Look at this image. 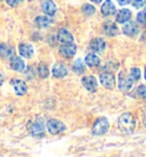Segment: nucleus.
Instances as JSON below:
<instances>
[{
  "instance_id": "obj_1",
  "label": "nucleus",
  "mask_w": 146,
  "mask_h": 157,
  "mask_svg": "<svg viewBox=\"0 0 146 157\" xmlns=\"http://www.w3.org/2000/svg\"><path fill=\"white\" fill-rule=\"evenodd\" d=\"M118 125H119V128L121 130L122 133L130 134V133H133L135 127H136V121H135V117L131 113H126L119 117Z\"/></svg>"
},
{
  "instance_id": "obj_2",
  "label": "nucleus",
  "mask_w": 146,
  "mask_h": 157,
  "mask_svg": "<svg viewBox=\"0 0 146 157\" xmlns=\"http://www.w3.org/2000/svg\"><path fill=\"white\" fill-rule=\"evenodd\" d=\"M108 128H110L108 121L105 117H100L95 122L94 126H93V134L103 135L108 131Z\"/></svg>"
},
{
  "instance_id": "obj_3",
  "label": "nucleus",
  "mask_w": 146,
  "mask_h": 157,
  "mask_svg": "<svg viewBox=\"0 0 146 157\" xmlns=\"http://www.w3.org/2000/svg\"><path fill=\"white\" fill-rule=\"evenodd\" d=\"M135 79L133 78L131 75H126L125 72H120L119 76V88L121 91H129L133 87Z\"/></svg>"
},
{
  "instance_id": "obj_4",
  "label": "nucleus",
  "mask_w": 146,
  "mask_h": 157,
  "mask_svg": "<svg viewBox=\"0 0 146 157\" xmlns=\"http://www.w3.org/2000/svg\"><path fill=\"white\" fill-rule=\"evenodd\" d=\"M47 128L49 133L52 134H58L65 131V125L57 119H49L47 122Z\"/></svg>"
},
{
  "instance_id": "obj_5",
  "label": "nucleus",
  "mask_w": 146,
  "mask_h": 157,
  "mask_svg": "<svg viewBox=\"0 0 146 157\" xmlns=\"http://www.w3.org/2000/svg\"><path fill=\"white\" fill-rule=\"evenodd\" d=\"M99 80L103 86H105L108 90H112L115 86V77L114 75L111 74V72H103L99 76Z\"/></svg>"
},
{
  "instance_id": "obj_6",
  "label": "nucleus",
  "mask_w": 146,
  "mask_h": 157,
  "mask_svg": "<svg viewBox=\"0 0 146 157\" xmlns=\"http://www.w3.org/2000/svg\"><path fill=\"white\" fill-rule=\"evenodd\" d=\"M10 84L14 88V92L16 93V95H24L27 92V85H26L25 82H23L21 79H12L10 80Z\"/></svg>"
},
{
  "instance_id": "obj_7",
  "label": "nucleus",
  "mask_w": 146,
  "mask_h": 157,
  "mask_svg": "<svg viewBox=\"0 0 146 157\" xmlns=\"http://www.w3.org/2000/svg\"><path fill=\"white\" fill-rule=\"evenodd\" d=\"M60 55H63L64 57H72L75 55V53H77V45L75 44H65L63 46H60Z\"/></svg>"
},
{
  "instance_id": "obj_8",
  "label": "nucleus",
  "mask_w": 146,
  "mask_h": 157,
  "mask_svg": "<svg viewBox=\"0 0 146 157\" xmlns=\"http://www.w3.org/2000/svg\"><path fill=\"white\" fill-rule=\"evenodd\" d=\"M81 83L83 85V87L89 92H94L97 88V80H96L94 76H86V77H83L81 79Z\"/></svg>"
},
{
  "instance_id": "obj_9",
  "label": "nucleus",
  "mask_w": 146,
  "mask_h": 157,
  "mask_svg": "<svg viewBox=\"0 0 146 157\" xmlns=\"http://www.w3.org/2000/svg\"><path fill=\"white\" fill-rule=\"evenodd\" d=\"M57 40L64 45L71 44V43H73V36L66 29H60L57 32Z\"/></svg>"
},
{
  "instance_id": "obj_10",
  "label": "nucleus",
  "mask_w": 146,
  "mask_h": 157,
  "mask_svg": "<svg viewBox=\"0 0 146 157\" xmlns=\"http://www.w3.org/2000/svg\"><path fill=\"white\" fill-rule=\"evenodd\" d=\"M122 31H123L125 35L129 36V37H135L139 32V28L135 22H129L128 21L127 23H125Z\"/></svg>"
},
{
  "instance_id": "obj_11",
  "label": "nucleus",
  "mask_w": 146,
  "mask_h": 157,
  "mask_svg": "<svg viewBox=\"0 0 146 157\" xmlns=\"http://www.w3.org/2000/svg\"><path fill=\"white\" fill-rule=\"evenodd\" d=\"M90 48L95 53H103L106 48V43L102 38H96L90 41Z\"/></svg>"
},
{
  "instance_id": "obj_12",
  "label": "nucleus",
  "mask_w": 146,
  "mask_h": 157,
  "mask_svg": "<svg viewBox=\"0 0 146 157\" xmlns=\"http://www.w3.org/2000/svg\"><path fill=\"white\" fill-rule=\"evenodd\" d=\"M100 12H102L104 16H112V15L115 14L116 8L111 0H105V2L100 7Z\"/></svg>"
},
{
  "instance_id": "obj_13",
  "label": "nucleus",
  "mask_w": 146,
  "mask_h": 157,
  "mask_svg": "<svg viewBox=\"0 0 146 157\" xmlns=\"http://www.w3.org/2000/svg\"><path fill=\"white\" fill-rule=\"evenodd\" d=\"M131 18V12L127 8H122L120 9L115 15V20L118 23H121V24H125L128 21H130Z\"/></svg>"
},
{
  "instance_id": "obj_14",
  "label": "nucleus",
  "mask_w": 146,
  "mask_h": 157,
  "mask_svg": "<svg viewBox=\"0 0 146 157\" xmlns=\"http://www.w3.org/2000/svg\"><path fill=\"white\" fill-rule=\"evenodd\" d=\"M30 128V132L32 135H41L45 131V125L42 123V119H37L35 122L32 123V125L29 126Z\"/></svg>"
},
{
  "instance_id": "obj_15",
  "label": "nucleus",
  "mask_w": 146,
  "mask_h": 157,
  "mask_svg": "<svg viewBox=\"0 0 146 157\" xmlns=\"http://www.w3.org/2000/svg\"><path fill=\"white\" fill-rule=\"evenodd\" d=\"M18 52L21 54V56L25 57V59H30L33 55V47L29 44L22 43L18 45Z\"/></svg>"
},
{
  "instance_id": "obj_16",
  "label": "nucleus",
  "mask_w": 146,
  "mask_h": 157,
  "mask_svg": "<svg viewBox=\"0 0 146 157\" xmlns=\"http://www.w3.org/2000/svg\"><path fill=\"white\" fill-rule=\"evenodd\" d=\"M52 74L55 78H63L68 75V69L62 63H56L55 66L53 67Z\"/></svg>"
},
{
  "instance_id": "obj_17",
  "label": "nucleus",
  "mask_w": 146,
  "mask_h": 157,
  "mask_svg": "<svg viewBox=\"0 0 146 157\" xmlns=\"http://www.w3.org/2000/svg\"><path fill=\"white\" fill-rule=\"evenodd\" d=\"M41 7H42V10L47 14L48 16H53L57 10V7H56L55 2L53 0H45Z\"/></svg>"
},
{
  "instance_id": "obj_18",
  "label": "nucleus",
  "mask_w": 146,
  "mask_h": 157,
  "mask_svg": "<svg viewBox=\"0 0 146 157\" xmlns=\"http://www.w3.org/2000/svg\"><path fill=\"white\" fill-rule=\"evenodd\" d=\"M104 31H105V33L110 37H114V36H118L119 35V29H118V26L114 22H111V21H108V22L104 23Z\"/></svg>"
},
{
  "instance_id": "obj_19",
  "label": "nucleus",
  "mask_w": 146,
  "mask_h": 157,
  "mask_svg": "<svg viewBox=\"0 0 146 157\" xmlns=\"http://www.w3.org/2000/svg\"><path fill=\"white\" fill-rule=\"evenodd\" d=\"M10 68L14 71H17V72H23L25 69V63L22 60L21 57H12V61H10Z\"/></svg>"
},
{
  "instance_id": "obj_20",
  "label": "nucleus",
  "mask_w": 146,
  "mask_h": 157,
  "mask_svg": "<svg viewBox=\"0 0 146 157\" xmlns=\"http://www.w3.org/2000/svg\"><path fill=\"white\" fill-rule=\"evenodd\" d=\"M14 53H15L14 47L7 44H0V55H1V57L12 59V57H14Z\"/></svg>"
},
{
  "instance_id": "obj_21",
  "label": "nucleus",
  "mask_w": 146,
  "mask_h": 157,
  "mask_svg": "<svg viewBox=\"0 0 146 157\" xmlns=\"http://www.w3.org/2000/svg\"><path fill=\"white\" fill-rule=\"evenodd\" d=\"M85 63H86L88 67L94 68V67L99 66L100 60H99V57L97 56L96 54H88V55L85 57Z\"/></svg>"
},
{
  "instance_id": "obj_22",
  "label": "nucleus",
  "mask_w": 146,
  "mask_h": 157,
  "mask_svg": "<svg viewBox=\"0 0 146 157\" xmlns=\"http://www.w3.org/2000/svg\"><path fill=\"white\" fill-rule=\"evenodd\" d=\"M35 25L39 28H48L52 23V20L48 16H38L35 18Z\"/></svg>"
},
{
  "instance_id": "obj_23",
  "label": "nucleus",
  "mask_w": 146,
  "mask_h": 157,
  "mask_svg": "<svg viewBox=\"0 0 146 157\" xmlns=\"http://www.w3.org/2000/svg\"><path fill=\"white\" fill-rule=\"evenodd\" d=\"M73 71L78 75L83 74V71H85V66H83V62H82L80 59H78L77 61L73 63Z\"/></svg>"
},
{
  "instance_id": "obj_24",
  "label": "nucleus",
  "mask_w": 146,
  "mask_h": 157,
  "mask_svg": "<svg viewBox=\"0 0 146 157\" xmlns=\"http://www.w3.org/2000/svg\"><path fill=\"white\" fill-rule=\"evenodd\" d=\"M38 74L41 78H47L48 75H49V69H48V67L46 66V64L41 63V64L38 67Z\"/></svg>"
},
{
  "instance_id": "obj_25",
  "label": "nucleus",
  "mask_w": 146,
  "mask_h": 157,
  "mask_svg": "<svg viewBox=\"0 0 146 157\" xmlns=\"http://www.w3.org/2000/svg\"><path fill=\"white\" fill-rule=\"evenodd\" d=\"M95 7L93 5H83V7H82V13L85 14L86 16H91L93 14L95 13Z\"/></svg>"
},
{
  "instance_id": "obj_26",
  "label": "nucleus",
  "mask_w": 146,
  "mask_h": 157,
  "mask_svg": "<svg viewBox=\"0 0 146 157\" xmlns=\"http://www.w3.org/2000/svg\"><path fill=\"white\" fill-rule=\"evenodd\" d=\"M137 94L143 99H146V85H141L137 87Z\"/></svg>"
},
{
  "instance_id": "obj_27",
  "label": "nucleus",
  "mask_w": 146,
  "mask_h": 157,
  "mask_svg": "<svg viewBox=\"0 0 146 157\" xmlns=\"http://www.w3.org/2000/svg\"><path fill=\"white\" fill-rule=\"evenodd\" d=\"M130 75L133 76V78L135 80H138V79L141 78V70L138 69V68H133V69L130 70Z\"/></svg>"
},
{
  "instance_id": "obj_28",
  "label": "nucleus",
  "mask_w": 146,
  "mask_h": 157,
  "mask_svg": "<svg viewBox=\"0 0 146 157\" xmlns=\"http://www.w3.org/2000/svg\"><path fill=\"white\" fill-rule=\"evenodd\" d=\"M137 21L141 24L145 25L146 24V16H145V12H142V13H138L137 15Z\"/></svg>"
},
{
  "instance_id": "obj_29",
  "label": "nucleus",
  "mask_w": 146,
  "mask_h": 157,
  "mask_svg": "<svg viewBox=\"0 0 146 157\" xmlns=\"http://www.w3.org/2000/svg\"><path fill=\"white\" fill-rule=\"evenodd\" d=\"M130 4L133 5L135 8H141V7H143L144 0H130Z\"/></svg>"
},
{
  "instance_id": "obj_30",
  "label": "nucleus",
  "mask_w": 146,
  "mask_h": 157,
  "mask_svg": "<svg viewBox=\"0 0 146 157\" xmlns=\"http://www.w3.org/2000/svg\"><path fill=\"white\" fill-rule=\"evenodd\" d=\"M7 1V4L9 5V6H12V7H15V6H17L20 2H21L22 0H6Z\"/></svg>"
},
{
  "instance_id": "obj_31",
  "label": "nucleus",
  "mask_w": 146,
  "mask_h": 157,
  "mask_svg": "<svg viewBox=\"0 0 146 157\" xmlns=\"http://www.w3.org/2000/svg\"><path fill=\"white\" fill-rule=\"evenodd\" d=\"M118 2H119V5H121V6H126V5H128L129 2H130V0H116Z\"/></svg>"
},
{
  "instance_id": "obj_32",
  "label": "nucleus",
  "mask_w": 146,
  "mask_h": 157,
  "mask_svg": "<svg viewBox=\"0 0 146 157\" xmlns=\"http://www.w3.org/2000/svg\"><path fill=\"white\" fill-rule=\"evenodd\" d=\"M143 123H144V125L146 127V109L144 110V113H143Z\"/></svg>"
},
{
  "instance_id": "obj_33",
  "label": "nucleus",
  "mask_w": 146,
  "mask_h": 157,
  "mask_svg": "<svg viewBox=\"0 0 146 157\" xmlns=\"http://www.w3.org/2000/svg\"><path fill=\"white\" fill-rule=\"evenodd\" d=\"M4 80H5V76L2 74H0V86L2 85V83H4Z\"/></svg>"
},
{
  "instance_id": "obj_34",
  "label": "nucleus",
  "mask_w": 146,
  "mask_h": 157,
  "mask_svg": "<svg viewBox=\"0 0 146 157\" xmlns=\"http://www.w3.org/2000/svg\"><path fill=\"white\" fill-rule=\"evenodd\" d=\"M90 1H93V2H95V4H99V2H102L103 0H90Z\"/></svg>"
},
{
  "instance_id": "obj_35",
  "label": "nucleus",
  "mask_w": 146,
  "mask_h": 157,
  "mask_svg": "<svg viewBox=\"0 0 146 157\" xmlns=\"http://www.w3.org/2000/svg\"><path fill=\"white\" fill-rule=\"evenodd\" d=\"M143 7H144V8L146 9V0H145V1H144V4H143Z\"/></svg>"
},
{
  "instance_id": "obj_36",
  "label": "nucleus",
  "mask_w": 146,
  "mask_h": 157,
  "mask_svg": "<svg viewBox=\"0 0 146 157\" xmlns=\"http://www.w3.org/2000/svg\"><path fill=\"white\" fill-rule=\"evenodd\" d=\"M144 77H145V79H146V70H145V74H144Z\"/></svg>"
},
{
  "instance_id": "obj_37",
  "label": "nucleus",
  "mask_w": 146,
  "mask_h": 157,
  "mask_svg": "<svg viewBox=\"0 0 146 157\" xmlns=\"http://www.w3.org/2000/svg\"><path fill=\"white\" fill-rule=\"evenodd\" d=\"M145 16H146V13H145Z\"/></svg>"
}]
</instances>
